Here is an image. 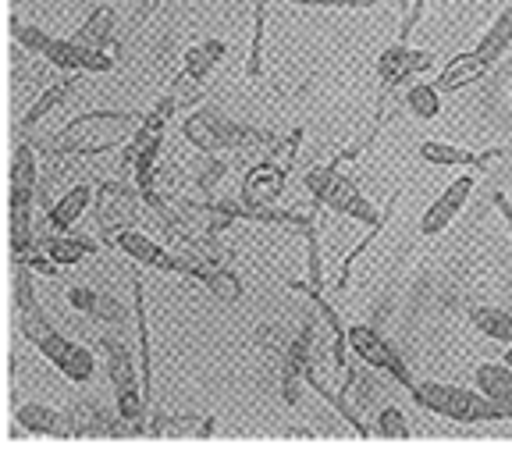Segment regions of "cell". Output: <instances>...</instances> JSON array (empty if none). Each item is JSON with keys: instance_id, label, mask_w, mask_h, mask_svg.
<instances>
[{"instance_id": "6da1fadb", "label": "cell", "mask_w": 512, "mask_h": 466, "mask_svg": "<svg viewBox=\"0 0 512 466\" xmlns=\"http://www.w3.org/2000/svg\"><path fill=\"white\" fill-rule=\"evenodd\" d=\"M303 185L310 189L313 203L335 210V214L349 217V221H360V225H367V228L388 225V217H392V210L399 207V200H402V189H399V193L388 200V207L377 210L374 203L360 193V185L338 171V164H313L303 175Z\"/></svg>"}, {"instance_id": "7a4b0ae2", "label": "cell", "mask_w": 512, "mask_h": 466, "mask_svg": "<svg viewBox=\"0 0 512 466\" xmlns=\"http://www.w3.org/2000/svg\"><path fill=\"white\" fill-rule=\"evenodd\" d=\"M416 406L438 413L456 424H491V420H509V413L498 406L495 399L480 392V388H459V385H441V381H413L409 388Z\"/></svg>"}, {"instance_id": "3957f363", "label": "cell", "mask_w": 512, "mask_h": 466, "mask_svg": "<svg viewBox=\"0 0 512 466\" xmlns=\"http://www.w3.org/2000/svg\"><path fill=\"white\" fill-rule=\"evenodd\" d=\"M182 132L196 150L214 153V157H221V153H228V150H246V146H256V143H264L267 150H271V157L281 150L278 139H271L267 132L246 129V125L232 121L228 114L217 111V107H200L196 114H189Z\"/></svg>"}, {"instance_id": "277c9868", "label": "cell", "mask_w": 512, "mask_h": 466, "mask_svg": "<svg viewBox=\"0 0 512 466\" xmlns=\"http://www.w3.org/2000/svg\"><path fill=\"white\" fill-rule=\"evenodd\" d=\"M345 338H349L352 353L360 356L367 367L388 370V374H392L402 388H413V374H409L406 360L395 353L392 342H388V338H384L377 328H370V324H352V328H345Z\"/></svg>"}, {"instance_id": "5b68a950", "label": "cell", "mask_w": 512, "mask_h": 466, "mask_svg": "<svg viewBox=\"0 0 512 466\" xmlns=\"http://www.w3.org/2000/svg\"><path fill=\"white\" fill-rule=\"evenodd\" d=\"M32 346L40 349V353L47 356V360L54 363L57 370H61L64 378L75 381V385H86V381L93 378V370H96L93 353H89L86 346H79V342H72V338L57 335L54 328H50L47 335L36 338Z\"/></svg>"}, {"instance_id": "8992f818", "label": "cell", "mask_w": 512, "mask_h": 466, "mask_svg": "<svg viewBox=\"0 0 512 466\" xmlns=\"http://www.w3.org/2000/svg\"><path fill=\"white\" fill-rule=\"evenodd\" d=\"M139 200L143 193L132 189L125 182H104L96 189V221L107 235H114V228H132L139 217Z\"/></svg>"}, {"instance_id": "52a82bcc", "label": "cell", "mask_w": 512, "mask_h": 466, "mask_svg": "<svg viewBox=\"0 0 512 466\" xmlns=\"http://www.w3.org/2000/svg\"><path fill=\"white\" fill-rule=\"evenodd\" d=\"M431 65H434L431 50H413L409 43H392V47L377 57V75L384 82V93H392L395 86H406L409 79L424 75Z\"/></svg>"}, {"instance_id": "ba28073f", "label": "cell", "mask_w": 512, "mask_h": 466, "mask_svg": "<svg viewBox=\"0 0 512 466\" xmlns=\"http://www.w3.org/2000/svg\"><path fill=\"white\" fill-rule=\"evenodd\" d=\"M43 61H50L54 68H61V72H111L114 68V57L107 54V50H93L86 47V43L79 40H57V36H50L47 50H43Z\"/></svg>"}, {"instance_id": "9c48e42d", "label": "cell", "mask_w": 512, "mask_h": 466, "mask_svg": "<svg viewBox=\"0 0 512 466\" xmlns=\"http://www.w3.org/2000/svg\"><path fill=\"white\" fill-rule=\"evenodd\" d=\"M285 182H288V168L278 161H260L246 171L242 178V193H239V203L246 210H256V207H274L285 193Z\"/></svg>"}, {"instance_id": "30bf717a", "label": "cell", "mask_w": 512, "mask_h": 466, "mask_svg": "<svg viewBox=\"0 0 512 466\" xmlns=\"http://www.w3.org/2000/svg\"><path fill=\"white\" fill-rule=\"evenodd\" d=\"M64 427L72 438H86V434H104V438H125V434H136V427L121 420L118 410H104L96 402H75L68 417H64Z\"/></svg>"}, {"instance_id": "8fae6325", "label": "cell", "mask_w": 512, "mask_h": 466, "mask_svg": "<svg viewBox=\"0 0 512 466\" xmlns=\"http://www.w3.org/2000/svg\"><path fill=\"white\" fill-rule=\"evenodd\" d=\"M313 346H317V324L306 321L299 338L285 349V370H281V395L288 406L299 402V385L306 381V370L313 367Z\"/></svg>"}, {"instance_id": "7c38bea8", "label": "cell", "mask_w": 512, "mask_h": 466, "mask_svg": "<svg viewBox=\"0 0 512 466\" xmlns=\"http://www.w3.org/2000/svg\"><path fill=\"white\" fill-rule=\"evenodd\" d=\"M473 185H477V178H473V175H459L456 182H448L445 193H441L438 200L424 210V217H420V232H424V235L445 232V228L456 221L459 210L466 207V200H470V193H473Z\"/></svg>"}, {"instance_id": "4fadbf2b", "label": "cell", "mask_w": 512, "mask_h": 466, "mask_svg": "<svg viewBox=\"0 0 512 466\" xmlns=\"http://www.w3.org/2000/svg\"><path fill=\"white\" fill-rule=\"evenodd\" d=\"M22 271H18L15 278V310H18V324H22V335L29 338V342H36L40 335H47L50 331V321H47V310L40 306V299H36V285H32V271L25 264H18Z\"/></svg>"}, {"instance_id": "5bb4252c", "label": "cell", "mask_w": 512, "mask_h": 466, "mask_svg": "<svg viewBox=\"0 0 512 466\" xmlns=\"http://www.w3.org/2000/svg\"><path fill=\"white\" fill-rule=\"evenodd\" d=\"M416 157L434 168H488L495 157H505V150H488V153H473L463 146L438 143V139H427V143L416 146Z\"/></svg>"}, {"instance_id": "9a60e30c", "label": "cell", "mask_w": 512, "mask_h": 466, "mask_svg": "<svg viewBox=\"0 0 512 466\" xmlns=\"http://www.w3.org/2000/svg\"><path fill=\"white\" fill-rule=\"evenodd\" d=\"M36 193H40V157L29 143H18L11 157V207H32Z\"/></svg>"}, {"instance_id": "2e32d148", "label": "cell", "mask_w": 512, "mask_h": 466, "mask_svg": "<svg viewBox=\"0 0 512 466\" xmlns=\"http://www.w3.org/2000/svg\"><path fill=\"white\" fill-rule=\"evenodd\" d=\"M100 353L107 360V378H111V388L114 395L118 392H132V388H143L139 385V367L132 360V349L125 346V338H114V335H104L100 338Z\"/></svg>"}, {"instance_id": "e0dca14e", "label": "cell", "mask_w": 512, "mask_h": 466, "mask_svg": "<svg viewBox=\"0 0 512 466\" xmlns=\"http://www.w3.org/2000/svg\"><path fill=\"white\" fill-rule=\"evenodd\" d=\"M43 253L50 260H57L61 267H72L86 257H96V242L86 235H68V232H40Z\"/></svg>"}, {"instance_id": "ac0fdd59", "label": "cell", "mask_w": 512, "mask_h": 466, "mask_svg": "<svg viewBox=\"0 0 512 466\" xmlns=\"http://www.w3.org/2000/svg\"><path fill=\"white\" fill-rule=\"evenodd\" d=\"M488 72H491V68L484 65V61H480L473 50H470V54H456L438 72V79H434V89H438V93H456V89H463V86H470V82L484 79Z\"/></svg>"}, {"instance_id": "d6986e66", "label": "cell", "mask_w": 512, "mask_h": 466, "mask_svg": "<svg viewBox=\"0 0 512 466\" xmlns=\"http://www.w3.org/2000/svg\"><path fill=\"white\" fill-rule=\"evenodd\" d=\"M89 203H93V189H89V185H72V189L47 210V221H43V225H47L50 232H68V228L89 210Z\"/></svg>"}, {"instance_id": "ffe728a7", "label": "cell", "mask_w": 512, "mask_h": 466, "mask_svg": "<svg viewBox=\"0 0 512 466\" xmlns=\"http://www.w3.org/2000/svg\"><path fill=\"white\" fill-rule=\"evenodd\" d=\"M111 246H118L125 257H132L136 264L143 267H164V257H168V250L160 246V242H153L150 235H143L139 228H121L118 235H111Z\"/></svg>"}, {"instance_id": "44dd1931", "label": "cell", "mask_w": 512, "mask_h": 466, "mask_svg": "<svg viewBox=\"0 0 512 466\" xmlns=\"http://www.w3.org/2000/svg\"><path fill=\"white\" fill-rule=\"evenodd\" d=\"M473 381H477L480 392L488 395V399H495L512 420V367L509 363L505 360L502 363H480V367L473 370Z\"/></svg>"}, {"instance_id": "7402d4cb", "label": "cell", "mask_w": 512, "mask_h": 466, "mask_svg": "<svg viewBox=\"0 0 512 466\" xmlns=\"http://www.w3.org/2000/svg\"><path fill=\"white\" fill-rule=\"evenodd\" d=\"M509 47H512V8H502L495 15V22L484 29V36H480V43H477L473 54H477L488 68H495L498 57H505V50Z\"/></svg>"}, {"instance_id": "603a6c76", "label": "cell", "mask_w": 512, "mask_h": 466, "mask_svg": "<svg viewBox=\"0 0 512 466\" xmlns=\"http://www.w3.org/2000/svg\"><path fill=\"white\" fill-rule=\"evenodd\" d=\"M370 370H367V363H360V367H345V381H342V392L338 395H342L356 413L370 410V406L377 402V395H381V388H377V381H374Z\"/></svg>"}, {"instance_id": "cb8c5ba5", "label": "cell", "mask_w": 512, "mask_h": 466, "mask_svg": "<svg viewBox=\"0 0 512 466\" xmlns=\"http://www.w3.org/2000/svg\"><path fill=\"white\" fill-rule=\"evenodd\" d=\"M75 40L86 43V47H93V50L114 47V40H118V18H114V11L107 8V4L93 8L86 22H82V29L75 33Z\"/></svg>"}, {"instance_id": "d4e9b609", "label": "cell", "mask_w": 512, "mask_h": 466, "mask_svg": "<svg viewBox=\"0 0 512 466\" xmlns=\"http://www.w3.org/2000/svg\"><path fill=\"white\" fill-rule=\"evenodd\" d=\"M132 314H136V328H139V374H143V395L146 402L153 399V353H150V324H146V303H143V282L132 278Z\"/></svg>"}, {"instance_id": "484cf974", "label": "cell", "mask_w": 512, "mask_h": 466, "mask_svg": "<svg viewBox=\"0 0 512 466\" xmlns=\"http://www.w3.org/2000/svg\"><path fill=\"white\" fill-rule=\"evenodd\" d=\"M221 57H224V43L221 40L192 43V47L185 50V57H182V72L203 86V82H207V75L214 72L217 65H221Z\"/></svg>"}, {"instance_id": "4316f807", "label": "cell", "mask_w": 512, "mask_h": 466, "mask_svg": "<svg viewBox=\"0 0 512 466\" xmlns=\"http://www.w3.org/2000/svg\"><path fill=\"white\" fill-rule=\"evenodd\" d=\"M79 79H82L79 72H68L61 82H54V86L43 89L40 97H36V100L29 104V111H25V118H22V121H25V129H32V125H40V121L47 118L50 111H57V107L64 104V97H68V93H72V89L79 86Z\"/></svg>"}, {"instance_id": "83f0119b", "label": "cell", "mask_w": 512, "mask_h": 466, "mask_svg": "<svg viewBox=\"0 0 512 466\" xmlns=\"http://www.w3.org/2000/svg\"><path fill=\"white\" fill-rule=\"evenodd\" d=\"M15 424L29 434H68L64 427V417L43 402H25V406H15Z\"/></svg>"}, {"instance_id": "f1b7e54d", "label": "cell", "mask_w": 512, "mask_h": 466, "mask_svg": "<svg viewBox=\"0 0 512 466\" xmlns=\"http://www.w3.org/2000/svg\"><path fill=\"white\" fill-rule=\"evenodd\" d=\"M146 434H153V438H182V434H203V438H210L214 434V417H168V413H157V417L150 420V427H146Z\"/></svg>"}, {"instance_id": "f546056e", "label": "cell", "mask_w": 512, "mask_h": 466, "mask_svg": "<svg viewBox=\"0 0 512 466\" xmlns=\"http://www.w3.org/2000/svg\"><path fill=\"white\" fill-rule=\"evenodd\" d=\"M470 321L480 335L495 338V342H512V314L502 310V306H477L470 314Z\"/></svg>"}, {"instance_id": "4dcf8cb0", "label": "cell", "mask_w": 512, "mask_h": 466, "mask_svg": "<svg viewBox=\"0 0 512 466\" xmlns=\"http://www.w3.org/2000/svg\"><path fill=\"white\" fill-rule=\"evenodd\" d=\"M406 111L420 121H434L441 114V93L434 89V82H416L406 89Z\"/></svg>"}, {"instance_id": "1f68e13d", "label": "cell", "mask_w": 512, "mask_h": 466, "mask_svg": "<svg viewBox=\"0 0 512 466\" xmlns=\"http://www.w3.org/2000/svg\"><path fill=\"white\" fill-rule=\"evenodd\" d=\"M264 29H267V0H256L253 11V43H249L246 57V79L256 82L264 75Z\"/></svg>"}, {"instance_id": "d6a6232c", "label": "cell", "mask_w": 512, "mask_h": 466, "mask_svg": "<svg viewBox=\"0 0 512 466\" xmlns=\"http://www.w3.org/2000/svg\"><path fill=\"white\" fill-rule=\"evenodd\" d=\"M203 285H207V289L214 292L217 299H224V303H239V299H242V282L224 264L214 267V271H210V278Z\"/></svg>"}, {"instance_id": "836d02e7", "label": "cell", "mask_w": 512, "mask_h": 466, "mask_svg": "<svg viewBox=\"0 0 512 466\" xmlns=\"http://www.w3.org/2000/svg\"><path fill=\"white\" fill-rule=\"evenodd\" d=\"M306 253H310V260H306V274H310V282H306V289L320 292L324 289V260H320V235H317V221H313L310 228H306Z\"/></svg>"}, {"instance_id": "e575fe53", "label": "cell", "mask_w": 512, "mask_h": 466, "mask_svg": "<svg viewBox=\"0 0 512 466\" xmlns=\"http://www.w3.org/2000/svg\"><path fill=\"white\" fill-rule=\"evenodd\" d=\"M164 97H171L178 107H196V104H200V97H203V86L196 79H189L185 72H178L175 79H171V89L164 93Z\"/></svg>"}, {"instance_id": "d590c367", "label": "cell", "mask_w": 512, "mask_h": 466, "mask_svg": "<svg viewBox=\"0 0 512 466\" xmlns=\"http://www.w3.org/2000/svg\"><path fill=\"white\" fill-rule=\"evenodd\" d=\"M11 36H15L18 47H25L29 54H43L50 43V33H43V29H36V25L18 22V18H11Z\"/></svg>"}, {"instance_id": "8d00e7d4", "label": "cell", "mask_w": 512, "mask_h": 466, "mask_svg": "<svg viewBox=\"0 0 512 466\" xmlns=\"http://www.w3.org/2000/svg\"><path fill=\"white\" fill-rule=\"evenodd\" d=\"M377 434L381 438H409L406 417H402L399 406H381V413H377Z\"/></svg>"}, {"instance_id": "74e56055", "label": "cell", "mask_w": 512, "mask_h": 466, "mask_svg": "<svg viewBox=\"0 0 512 466\" xmlns=\"http://www.w3.org/2000/svg\"><path fill=\"white\" fill-rule=\"evenodd\" d=\"M224 175H228V164H224L221 157H214V153H207V161H203V171L196 175V182H200L203 193H214V185L221 182Z\"/></svg>"}, {"instance_id": "f35d334b", "label": "cell", "mask_w": 512, "mask_h": 466, "mask_svg": "<svg viewBox=\"0 0 512 466\" xmlns=\"http://www.w3.org/2000/svg\"><path fill=\"white\" fill-rule=\"evenodd\" d=\"M285 4H296V8H335V11H363V8H374L377 0H285Z\"/></svg>"}, {"instance_id": "ab89813d", "label": "cell", "mask_w": 512, "mask_h": 466, "mask_svg": "<svg viewBox=\"0 0 512 466\" xmlns=\"http://www.w3.org/2000/svg\"><path fill=\"white\" fill-rule=\"evenodd\" d=\"M68 303H72L75 310H82V314H96L100 296H96L93 289H86V285H72V289H68Z\"/></svg>"}, {"instance_id": "60d3db41", "label": "cell", "mask_w": 512, "mask_h": 466, "mask_svg": "<svg viewBox=\"0 0 512 466\" xmlns=\"http://www.w3.org/2000/svg\"><path fill=\"white\" fill-rule=\"evenodd\" d=\"M18 264H25L32 274H43V278H57V271H61V264H57V260H50L47 253H32V257L18 260Z\"/></svg>"}, {"instance_id": "b9f144b4", "label": "cell", "mask_w": 512, "mask_h": 466, "mask_svg": "<svg viewBox=\"0 0 512 466\" xmlns=\"http://www.w3.org/2000/svg\"><path fill=\"white\" fill-rule=\"evenodd\" d=\"M427 11V0H413V8H406V18H402L399 25V40L395 43H409V33L416 29V22H420V15Z\"/></svg>"}, {"instance_id": "7bdbcfd3", "label": "cell", "mask_w": 512, "mask_h": 466, "mask_svg": "<svg viewBox=\"0 0 512 466\" xmlns=\"http://www.w3.org/2000/svg\"><path fill=\"white\" fill-rule=\"evenodd\" d=\"M160 4H164V0H136V11H132V22H128V33H136L139 25H143L146 18H150L153 11L160 8Z\"/></svg>"}, {"instance_id": "ee69618b", "label": "cell", "mask_w": 512, "mask_h": 466, "mask_svg": "<svg viewBox=\"0 0 512 466\" xmlns=\"http://www.w3.org/2000/svg\"><path fill=\"white\" fill-rule=\"evenodd\" d=\"M93 317H100V321H121V306H118V299L100 296V303H96V314H93Z\"/></svg>"}, {"instance_id": "f6af8a7d", "label": "cell", "mask_w": 512, "mask_h": 466, "mask_svg": "<svg viewBox=\"0 0 512 466\" xmlns=\"http://www.w3.org/2000/svg\"><path fill=\"white\" fill-rule=\"evenodd\" d=\"M495 207L505 217V228H509V239H512V200L505 193H495Z\"/></svg>"}, {"instance_id": "bcb514c9", "label": "cell", "mask_w": 512, "mask_h": 466, "mask_svg": "<svg viewBox=\"0 0 512 466\" xmlns=\"http://www.w3.org/2000/svg\"><path fill=\"white\" fill-rule=\"evenodd\" d=\"M505 363H509V367H512V349H509V353H505Z\"/></svg>"}, {"instance_id": "7dc6e473", "label": "cell", "mask_w": 512, "mask_h": 466, "mask_svg": "<svg viewBox=\"0 0 512 466\" xmlns=\"http://www.w3.org/2000/svg\"><path fill=\"white\" fill-rule=\"evenodd\" d=\"M399 11H406V0H399Z\"/></svg>"}]
</instances>
